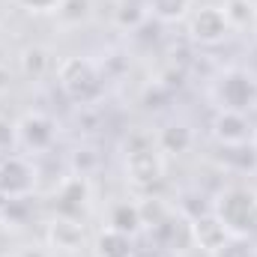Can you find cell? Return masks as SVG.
<instances>
[{
  "mask_svg": "<svg viewBox=\"0 0 257 257\" xmlns=\"http://www.w3.org/2000/svg\"><path fill=\"white\" fill-rule=\"evenodd\" d=\"M192 233L194 239H197V245L203 248V251H209V254H215V251H221L224 245H227V233H224V227L209 215V218H197L192 224Z\"/></svg>",
  "mask_w": 257,
  "mask_h": 257,
  "instance_id": "obj_10",
  "label": "cell"
},
{
  "mask_svg": "<svg viewBox=\"0 0 257 257\" xmlns=\"http://www.w3.org/2000/svg\"><path fill=\"white\" fill-rule=\"evenodd\" d=\"M57 84L75 105H96L105 96V75L90 57H66L57 66Z\"/></svg>",
  "mask_w": 257,
  "mask_h": 257,
  "instance_id": "obj_2",
  "label": "cell"
},
{
  "mask_svg": "<svg viewBox=\"0 0 257 257\" xmlns=\"http://www.w3.org/2000/svg\"><path fill=\"white\" fill-rule=\"evenodd\" d=\"M108 224L111 227H117V230H123L128 236H135L138 230H141V224H144V215H141V206H135V203H117L114 209H111V215H108Z\"/></svg>",
  "mask_w": 257,
  "mask_h": 257,
  "instance_id": "obj_13",
  "label": "cell"
},
{
  "mask_svg": "<svg viewBox=\"0 0 257 257\" xmlns=\"http://www.w3.org/2000/svg\"><path fill=\"white\" fill-rule=\"evenodd\" d=\"M150 15H156L159 21L165 24H174V21H186L194 9V0H147L144 3Z\"/></svg>",
  "mask_w": 257,
  "mask_h": 257,
  "instance_id": "obj_11",
  "label": "cell"
},
{
  "mask_svg": "<svg viewBox=\"0 0 257 257\" xmlns=\"http://www.w3.org/2000/svg\"><path fill=\"white\" fill-rule=\"evenodd\" d=\"M189 21V36L200 45H221L230 33V12L224 6H200L192 9Z\"/></svg>",
  "mask_w": 257,
  "mask_h": 257,
  "instance_id": "obj_4",
  "label": "cell"
},
{
  "mask_svg": "<svg viewBox=\"0 0 257 257\" xmlns=\"http://www.w3.org/2000/svg\"><path fill=\"white\" fill-rule=\"evenodd\" d=\"M212 218L230 239H248L257 233V192L248 186H227L212 203Z\"/></svg>",
  "mask_w": 257,
  "mask_h": 257,
  "instance_id": "obj_1",
  "label": "cell"
},
{
  "mask_svg": "<svg viewBox=\"0 0 257 257\" xmlns=\"http://www.w3.org/2000/svg\"><path fill=\"white\" fill-rule=\"evenodd\" d=\"M254 36H257V9H254Z\"/></svg>",
  "mask_w": 257,
  "mask_h": 257,
  "instance_id": "obj_16",
  "label": "cell"
},
{
  "mask_svg": "<svg viewBox=\"0 0 257 257\" xmlns=\"http://www.w3.org/2000/svg\"><path fill=\"white\" fill-rule=\"evenodd\" d=\"M126 171H128V177H132L135 186H153V183H159L162 180V171H165L162 153L153 150V147L132 150L128 159H126Z\"/></svg>",
  "mask_w": 257,
  "mask_h": 257,
  "instance_id": "obj_7",
  "label": "cell"
},
{
  "mask_svg": "<svg viewBox=\"0 0 257 257\" xmlns=\"http://www.w3.org/2000/svg\"><path fill=\"white\" fill-rule=\"evenodd\" d=\"M36 189V168L24 156H6L0 162V194L3 197H27Z\"/></svg>",
  "mask_w": 257,
  "mask_h": 257,
  "instance_id": "obj_5",
  "label": "cell"
},
{
  "mask_svg": "<svg viewBox=\"0 0 257 257\" xmlns=\"http://www.w3.org/2000/svg\"><path fill=\"white\" fill-rule=\"evenodd\" d=\"M15 135H18L21 147H27L30 153H45V150H51V144L57 141V126H54L51 117L33 111V114H27V117L15 126Z\"/></svg>",
  "mask_w": 257,
  "mask_h": 257,
  "instance_id": "obj_6",
  "label": "cell"
},
{
  "mask_svg": "<svg viewBox=\"0 0 257 257\" xmlns=\"http://www.w3.org/2000/svg\"><path fill=\"white\" fill-rule=\"evenodd\" d=\"M93 254L96 257H135V239L128 233H123V230L105 224L96 233V239H93Z\"/></svg>",
  "mask_w": 257,
  "mask_h": 257,
  "instance_id": "obj_9",
  "label": "cell"
},
{
  "mask_svg": "<svg viewBox=\"0 0 257 257\" xmlns=\"http://www.w3.org/2000/svg\"><path fill=\"white\" fill-rule=\"evenodd\" d=\"M251 147H254V159H257V132L251 135Z\"/></svg>",
  "mask_w": 257,
  "mask_h": 257,
  "instance_id": "obj_15",
  "label": "cell"
},
{
  "mask_svg": "<svg viewBox=\"0 0 257 257\" xmlns=\"http://www.w3.org/2000/svg\"><path fill=\"white\" fill-rule=\"evenodd\" d=\"M48 239H51V245L60 248V251H78L81 242H84V230H81V224H75V221H69V218H60V221L51 224Z\"/></svg>",
  "mask_w": 257,
  "mask_h": 257,
  "instance_id": "obj_12",
  "label": "cell"
},
{
  "mask_svg": "<svg viewBox=\"0 0 257 257\" xmlns=\"http://www.w3.org/2000/svg\"><path fill=\"white\" fill-rule=\"evenodd\" d=\"M209 96H212L215 111L248 114L257 108V75H251L242 66H230L212 81Z\"/></svg>",
  "mask_w": 257,
  "mask_h": 257,
  "instance_id": "obj_3",
  "label": "cell"
},
{
  "mask_svg": "<svg viewBox=\"0 0 257 257\" xmlns=\"http://www.w3.org/2000/svg\"><path fill=\"white\" fill-rule=\"evenodd\" d=\"M12 3L33 15H51V12H60L69 0H12Z\"/></svg>",
  "mask_w": 257,
  "mask_h": 257,
  "instance_id": "obj_14",
  "label": "cell"
},
{
  "mask_svg": "<svg viewBox=\"0 0 257 257\" xmlns=\"http://www.w3.org/2000/svg\"><path fill=\"white\" fill-rule=\"evenodd\" d=\"M212 135L227 144V147H239L245 141H251V126H248V114H230V111H218L215 123H212Z\"/></svg>",
  "mask_w": 257,
  "mask_h": 257,
  "instance_id": "obj_8",
  "label": "cell"
}]
</instances>
